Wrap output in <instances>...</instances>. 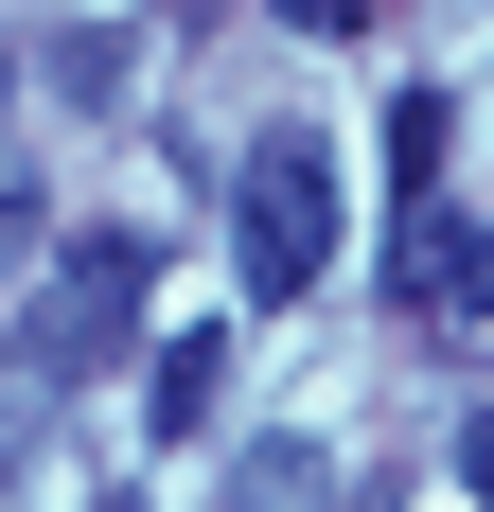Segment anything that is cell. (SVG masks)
Returning a JSON list of instances; mask_svg holds the SVG:
<instances>
[{
  "instance_id": "cell-1",
  "label": "cell",
  "mask_w": 494,
  "mask_h": 512,
  "mask_svg": "<svg viewBox=\"0 0 494 512\" xmlns=\"http://www.w3.org/2000/svg\"><path fill=\"white\" fill-rule=\"evenodd\" d=\"M142 301H159V248H142V230L53 248V265H36V301H18V371L71 407L89 371H124V354H142Z\"/></svg>"
},
{
  "instance_id": "cell-2",
  "label": "cell",
  "mask_w": 494,
  "mask_h": 512,
  "mask_svg": "<svg viewBox=\"0 0 494 512\" xmlns=\"http://www.w3.org/2000/svg\"><path fill=\"white\" fill-rule=\"evenodd\" d=\"M230 265H247V301H318V265H336V142H318V124H265V142H247Z\"/></svg>"
},
{
  "instance_id": "cell-3",
  "label": "cell",
  "mask_w": 494,
  "mask_h": 512,
  "mask_svg": "<svg viewBox=\"0 0 494 512\" xmlns=\"http://www.w3.org/2000/svg\"><path fill=\"white\" fill-rule=\"evenodd\" d=\"M442 159H459V89H406V106H389V195L442 212Z\"/></svg>"
},
{
  "instance_id": "cell-4",
  "label": "cell",
  "mask_w": 494,
  "mask_h": 512,
  "mask_svg": "<svg viewBox=\"0 0 494 512\" xmlns=\"http://www.w3.org/2000/svg\"><path fill=\"white\" fill-rule=\"evenodd\" d=\"M230 512H353V495H336L318 442H247V460H230Z\"/></svg>"
},
{
  "instance_id": "cell-5",
  "label": "cell",
  "mask_w": 494,
  "mask_h": 512,
  "mask_svg": "<svg viewBox=\"0 0 494 512\" xmlns=\"http://www.w3.org/2000/svg\"><path fill=\"white\" fill-rule=\"evenodd\" d=\"M142 407H159V442H195V424L230 407V336H212V318L177 336V354H159V389H142Z\"/></svg>"
},
{
  "instance_id": "cell-6",
  "label": "cell",
  "mask_w": 494,
  "mask_h": 512,
  "mask_svg": "<svg viewBox=\"0 0 494 512\" xmlns=\"http://www.w3.org/2000/svg\"><path fill=\"white\" fill-rule=\"evenodd\" d=\"M424 318H494V212H477V230L442 212V283H424Z\"/></svg>"
},
{
  "instance_id": "cell-7",
  "label": "cell",
  "mask_w": 494,
  "mask_h": 512,
  "mask_svg": "<svg viewBox=\"0 0 494 512\" xmlns=\"http://www.w3.org/2000/svg\"><path fill=\"white\" fill-rule=\"evenodd\" d=\"M36 424H53V389H36V371H18V354H0V477L36 460Z\"/></svg>"
},
{
  "instance_id": "cell-8",
  "label": "cell",
  "mask_w": 494,
  "mask_h": 512,
  "mask_svg": "<svg viewBox=\"0 0 494 512\" xmlns=\"http://www.w3.org/2000/svg\"><path fill=\"white\" fill-rule=\"evenodd\" d=\"M459 495H494V407H477V424H459Z\"/></svg>"
},
{
  "instance_id": "cell-9",
  "label": "cell",
  "mask_w": 494,
  "mask_h": 512,
  "mask_svg": "<svg viewBox=\"0 0 494 512\" xmlns=\"http://www.w3.org/2000/svg\"><path fill=\"white\" fill-rule=\"evenodd\" d=\"M283 18H300V36H353V18H371V0H283Z\"/></svg>"
},
{
  "instance_id": "cell-10",
  "label": "cell",
  "mask_w": 494,
  "mask_h": 512,
  "mask_svg": "<svg viewBox=\"0 0 494 512\" xmlns=\"http://www.w3.org/2000/svg\"><path fill=\"white\" fill-rule=\"evenodd\" d=\"M18 230H36V212H18V195H0V248H18Z\"/></svg>"
},
{
  "instance_id": "cell-11",
  "label": "cell",
  "mask_w": 494,
  "mask_h": 512,
  "mask_svg": "<svg viewBox=\"0 0 494 512\" xmlns=\"http://www.w3.org/2000/svg\"><path fill=\"white\" fill-rule=\"evenodd\" d=\"M89 512H142V495H89Z\"/></svg>"
}]
</instances>
